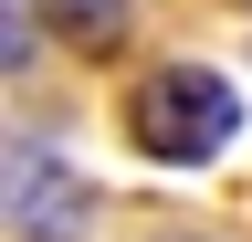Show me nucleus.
<instances>
[{
	"label": "nucleus",
	"instance_id": "obj_1",
	"mask_svg": "<svg viewBox=\"0 0 252 242\" xmlns=\"http://www.w3.org/2000/svg\"><path fill=\"white\" fill-rule=\"evenodd\" d=\"M231 137H242V84L210 74V64H158L126 95V147L158 169H210Z\"/></svg>",
	"mask_w": 252,
	"mask_h": 242
},
{
	"label": "nucleus",
	"instance_id": "obj_2",
	"mask_svg": "<svg viewBox=\"0 0 252 242\" xmlns=\"http://www.w3.org/2000/svg\"><path fill=\"white\" fill-rule=\"evenodd\" d=\"M84 221H94V190L53 147H21L11 158V232L21 242H84Z\"/></svg>",
	"mask_w": 252,
	"mask_h": 242
},
{
	"label": "nucleus",
	"instance_id": "obj_3",
	"mask_svg": "<svg viewBox=\"0 0 252 242\" xmlns=\"http://www.w3.org/2000/svg\"><path fill=\"white\" fill-rule=\"evenodd\" d=\"M42 32L84 42V53H116L126 42V0H42Z\"/></svg>",
	"mask_w": 252,
	"mask_h": 242
},
{
	"label": "nucleus",
	"instance_id": "obj_4",
	"mask_svg": "<svg viewBox=\"0 0 252 242\" xmlns=\"http://www.w3.org/2000/svg\"><path fill=\"white\" fill-rule=\"evenodd\" d=\"M158 242H210V232H158Z\"/></svg>",
	"mask_w": 252,
	"mask_h": 242
}]
</instances>
